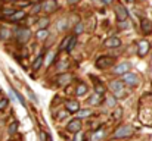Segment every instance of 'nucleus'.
<instances>
[{"mask_svg":"<svg viewBox=\"0 0 152 141\" xmlns=\"http://www.w3.org/2000/svg\"><path fill=\"white\" fill-rule=\"evenodd\" d=\"M92 1H98V0H92Z\"/></svg>","mask_w":152,"mask_h":141,"instance_id":"obj_45","label":"nucleus"},{"mask_svg":"<svg viewBox=\"0 0 152 141\" xmlns=\"http://www.w3.org/2000/svg\"><path fill=\"white\" fill-rule=\"evenodd\" d=\"M48 37H49V31H48V28H39V30H37V33H36V38H37L39 41H45Z\"/></svg>","mask_w":152,"mask_h":141,"instance_id":"obj_15","label":"nucleus"},{"mask_svg":"<svg viewBox=\"0 0 152 141\" xmlns=\"http://www.w3.org/2000/svg\"><path fill=\"white\" fill-rule=\"evenodd\" d=\"M40 10H43V6H42V3H36V4L33 6V9H31V13H33V15H36V13H39Z\"/></svg>","mask_w":152,"mask_h":141,"instance_id":"obj_29","label":"nucleus"},{"mask_svg":"<svg viewBox=\"0 0 152 141\" xmlns=\"http://www.w3.org/2000/svg\"><path fill=\"white\" fill-rule=\"evenodd\" d=\"M151 60H152V59H151Z\"/></svg>","mask_w":152,"mask_h":141,"instance_id":"obj_47","label":"nucleus"},{"mask_svg":"<svg viewBox=\"0 0 152 141\" xmlns=\"http://www.w3.org/2000/svg\"><path fill=\"white\" fill-rule=\"evenodd\" d=\"M43 62H45V57H43V56H37L36 60H34V63H33V71H39V69L42 68Z\"/></svg>","mask_w":152,"mask_h":141,"instance_id":"obj_20","label":"nucleus"},{"mask_svg":"<svg viewBox=\"0 0 152 141\" xmlns=\"http://www.w3.org/2000/svg\"><path fill=\"white\" fill-rule=\"evenodd\" d=\"M68 113H69L68 110H66V112H59V113H58V119H65Z\"/></svg>","mask_w":152,"mask_h":141,"instance_id":"obj_37","label":"nucleus"},{"mask_svg":"<svg viewBox=\"0 0 152 141\" xmlns=\"http://www.w3.org/2000/svg\"><path fill=\"white\" fill-rule=\"evenodd\" d=\"M71 38H72V37H69V35H68V37H65V40L61 43V48H62V50H66V47H68V44H69Z\"/></svg>","mask_w":152,"mask_h":141,"instance_id":"obj_32","label":"nucleus"},{"mask_svg":"<svg viewBox=\"0 0 152 141\" xmlns=\"http://www.w3.org/2000/svg\"><path fill=\"white\" fill-rule=\"evenodd\" d=\"M7 1H16V0H7Z\"/></svg>","mask_w":152,"mask_h":141,"instance_id":"obj_44","label":"nucleus"},{"mask_svg":"<svg viewBox=\"0 0 152 141\" xmlns=\"http://www.w3.org/2000/svg\"><path fill=\"white\" fill-rule=\"evenodd\" d=\"M133 131H134V128L132 125H123L114 132V138H127L133 134Z\"/></svg>","mask_w":152,"mask_h":141,"instance_id":"obj_3","label":"nucleus"},{"mask_svg":"<svg viewBox=\"0 0 152 141\" xmlns=\"http://www.w3.org/2000/svg\"><path fill=\"white\" fill-rule=\"evenodd\" d=\"M130 68H132V63H130V62H121V63H118V65L112 69V72L117 74V75H124L126 72L130 71Z\"/></svg>","mask_w":152,"mask_h":141,"instance_id":"obj_10","label":"nucleus"},{"mask_svg":"<svg viewBox=\"0 0 152 141\" xmlns=\"http://www.w3.org/2000/svg\"><path fill=\"white\" fill-rule=\"evenodd\" d=\"M42 6H43V12H45V13H53V12H56L58 7H59L56 0H43Z\"/></svg>","mask_w":152,"mask_h":141,"instance_id":"obj_7","label":"nucleus"},{"mask_svg":"<svg viewBox=\"0 0 152 141\" xmlns=\"http://www.w3.org/2000/svg\"><path fill=\"white\" fill-rule=\"evenodd\" d=\"M68 28V21L66 19H61L59 22H58V30L59 31H65Z\"/></svg>","mask_w":152,"mask_h":141,"instance_id":"obj_23","label":"nucleus"},{"mask_svg":"<svg viewBox=\"0 0 152 141\" xmlns=\"http://www.w3.org/2000/svg\"><path fill=\"white\" fill-rule=\"evenodd\" d=\"M151 100H152V94H151Z\"/></svg>","mask_w":152,"mask_h":141,"instance_id":"obj_46","label":"nucleus"},{"mask_svg":"<svg viewBox=\"0 0 152 141\" xmlns=\"http://www.w3.org/2000/svg\"><path fill=\"white\" fill-rule=\"evenodd\" d=\"M75 44H77V38H75V35L71 38V41H69V44H68V47H66V51L68 53H71L72 50H74V47H75Z\"/></svg>","mask_w":152,"mask_h":141,"instance_id":"obj_27","label":"nucleus"},{"mask_svg":"<svg viewBox=\"0 0 152 141\" xmlns=\"http://www.w3.org/2000/svg\"><path fill=\"white\" fill-rule=\"evenodd\" d=\"M15 37H16L18 43L25 44V43H28V40L31 38V31H30V28H18V30L15 31Z\"/></svg>","mask_w":152,"mask_h":141,"instance_id":"obj_1","label":"nucleus"},{"mask_svg":"<svg viewBox=\"0 0 152 141\" xmlns=\"http://www.w3.org/2000/svg\"><path fill=\"white\" fill-rule=\"evenodd\" d=\"M90 115H92V110H89V109H84V110H78L77 112V116L78 118H87Z\"/></svg>","mask_w":152,"mask_h":141,"instance_id":"obj_26","label":"nucleus"},{"mask_svg":"<svg viewBox=\"0 0 152 141\" xmlns=\"http://www.w3.org/2000/svg\"><path fill=\"white\" fill-rule=\"evenodd\" d=\"M53 57H55V53L50 51V53L48 54V57H46V63H48V65H50L52 62H53Z\"/></svg>","mask_w":152,"mask_h":141,"instance_id":"obj_36","label":"nucleus"},{"mask_svg":"<svg viewBox=\"0 0 152 141\" xmlns=\"http://www.w3.org/2000/svg\"><path fill=\"white\" fill-rule=\"evenodd\" d=\"M87 103H89L90 106H99L102 103V94L95 93L93 95H90L89 100H87Z\"/></svg>","mask_w":152,"mask_h":141,"instance_id":"obj_14","label":"nucleus"},{"mask_svg":"<svg viewBox=\"0 0 152 141\" xmlns=\"http://www.w3.org/2000/svg\"><path fill=\"white\" fill-rule=\"evenodd\" d=\"M106 104H108L109 107H115V106H117V97H115V95L108 97V98H106Z\"/></svg>","mask_w":152,"mask_h":141,"instance_id":"obj_25","label":"nucleus"},{"mask_svg":"<svg viewBox=\"0 0 152 141\" xmlns=\"http://www.w3.org/2000/svg\"><path fill=\"white\" fill-rule=\"evenodd\" d=\"M121 116H123V110H121L120 107H117V109H115V112L112 113V118H114V119H120Z\"/></svg>","mask_w":152,"mask_h":141,"instance_id":"obj_33","label":"nucleus"},{"mask_svg":"<svg viewBox=\"0 0 152 141\" xmlns=\"http://www.w3.org/2000/svg\"><path fill=\"white\" fill-rule=\"evenodd\" d=\"M24 18H25V12L24 10H16L15 13H12L10 16H7L9 21H15V22H18V21L24 19Z\"/></svg>","mask_w":152,"mask_h":141,"instance_id":"obj_17","label":"nucleus"},{"mask_svg":"<svg viewBox=\"0 0 152 141\" xmlns=\"http://www.w3.org/2000/svg\"><path fill=\"white\" fill-rule=\"evenodd\" d=\"M81 128H83V124H81V118H78V116H77L75 119L69 121L68 125H66V131L71 132V134H77V132H80Z\"/></svg>","mask_w":152,"mask_h":141,"instance_id":"obj_5","label":"nucleus"},{"mask_svg":"<svg viewBox=\"0 0 152 141\" xmlns=\"http://www.w3.org/2000/svg\"><path fill=\"white\" fill-rule=\"evenodd\" d=\"M140 30L145 35H149L152 34V21L149 19H142L140 21Z\"/></svg>","mask_w":152,"mask_h":141,"instance_id":"obj_12","label":"nucleus"},{"mask_svg":"<svg viewBox=\"0 0 152 141\" xmlns=\"http://www.w3.org/2000/svg\"><path fill=\"white\" fill-rule=\"evenodd\" d=\"M124 85H126V84H124V81H123V80H117V81H112V82L109 84V88L115 93V91L123 90V88H124Z\"/></svg>","mask_w":152,"mask_h":141,"instance_id":"obj_16","label":"nucleus"},{"mask_svg":"<svg viewBox=\"0 0 152 141\" xmlns=\"http://www.w3.org/2000/svg\"><path fill=\"white\" fill-rule=\"evenodd\" d=\"M25 90H27V94H28V97L34 101V103H39V98H37V95L34 94V91L30 88V87H25Z\"/></svg>","mask_w":152,"mask_h":141,"instance_id":"obj_24","label":"nucleus"},{"mask_svg":"<svg viewBox=\"0 0 152 141\" xmlns=\"http://www.w3.org/2000/svg\"><path fill=\"white\" fill-rule=\"evenodd\" d=\"M112 65H114V59H112L111 56H101V57H98V60L95 62V66H96L98 69H102V71L109 69Z\"/></svg>","mask_w":152,"mask_h":141,"instance_id":"obj_2","label":"nucleus"},{"mask_svg":"<svg viewBox=\"0 0 152 141\" xmlns=\"http://www.w3.org/2000/svg\"><path fill=\"white\" fill-rule=\"evenodd\" d=\"M103 1H105V3H111L112 0H103Z\"/></svg>","mask_w":152,"mask_h":141,"instance_id":"obj_42","label":"nucleus"},{"mask_svg":"<svg viewBox=\"0 0 152 141\" xmlns=\"http://www.w3.org/2000/svg\"><path fill=\"white\" fill-rule=\"evenodd\" d=\"M120 46H121V40L118 37H109L108 40H105V47L108 48H115Z\"/></svg>","mask_w":152,"mask_h":141,"instance_id":"obj_13","label":"nucleus"},{"mask_svg":"<svg viewBox=\"0 0 152 141\" xmlns=\"http://www.w3.org/2000/svg\"><path fill=\"white\" fill-rule=\"evenodd\" d=\"M129 27H130V24L127 22V19H126V21H121V22H120V28H129Z\"/></svg>","mask_w":152,"mask_h":141,"instance_id":"obj_38","label":"nucleus"},{"mask_svg":"<svg viewBox=\"0 0 152 141\" xmlns=\"http://www.w3.org/2000/svg\"><path fill=\"white\" fill-rule=\"evenodd\" d=\"M65 109L69 112V113H77L80 110V104L77 100H66L65 101Z\"/></svg>","mask_w":152,"mask_h":141,"instance_id":"obj_11","label":"nucleus"},{"mask_svg":"<svg viewBox=\"0 0 152 141\" xmlns=\"http://www.w3.org/2000/svg\"><path fill=\"white\" fill-rule=\"evenodd\" d=\"M105 91H106V88H105V87L102 85V82H101V81H98V84L95 85V93L103 94V93H105Z\"/></svg>","mask_w":152,"mask_h":141,"instance_id":"obj_28","label":"nucleus"},{"mask_svg":"<svg viewBox=\"0 0 152 141\" xmlns=\"http://www.w3.org/2000/svg\"><path fill=\"white\" fill-rule=\"evenodd\" d=\"M151 50V43L148 40H140L139 44H137V54L139 57H145Z\"/></svg>","mask_w":152,"mask_h":141,"instance_id":"obj_6","label":"nucleus"},{"mask_svg":"<svg viewBox=\"0 0 152 141\" xmlns=\"http://www.w3.org/2000/svg\"><path fill=\"white\" fill-rule=\"evenodd\" d=\"M16 129H18V122H13V124H10V125H9V129H7V132H9L10 135H13V134L16 132Z\"/></svg>","mask_w":152,"mask_h":141,"instance_id":"obj_30","label":"nucleus"},{"mask_svg":"<svg viewBox=\"0 0 152 141\" xmlns=\"http://www.w3.org/2000/svg\"><path fill=\"white\" fill-rule=\"evenodd\" d=\"M12 35V31L7 28H0V40H9Z\"/></svg>","mask_w":152,"mask_h":141,"instance_id":"obj_21","label":"nucleus"},{"mask_svg":"<svg viewBox=\"0 0 152 141\" xmlns=\"http://www.w3.org/2000/svg\"><path fill=\"white\" fill-rule=\"evenodd\" d=\"M83 31H84V24L83 22H77L75 27H74V34L75 35H80Z\"/></svg>","mask_w":152,"mask_h":141,"instance_id":"obj_22","label":"nucleus"},{"mask_svg":"<svg viewBox=\"0 0 152 141\" xmlns=\"http://www.w3.org/2000/svg\"><path fill=\"white\" fill-rule=\"evenodd\" d=\"M80 0H68V4H77Z\"/></svg>","mask_w":152,"mask_h":141,"instance_id":"obj_41","label":"nucleus"},{"mask_svg":"<svg viewBox=\"0 0 152 141\" xmlns=\"http://www.w3.org/2000/svg\"><path fill=\"white\" fill-rule=\"evenodd\" d=\"M126 1H129V3H133V1H134V0H126Z\"/></svg>","mask_w":152,"mask_h":141,"instance_id":"obj_43","label":"nucleus"},{"mask_svg":"<svg viewBox=\"0 0 152 141\" xmlns=\"http://www.w3.org/2000/svg\"><path fill=\"white\" fill-rule=\"evenodd\" d=\"M87 85L86 84H83V82H80L78 85H77V90H75V94L78 95V97H83V95H86L87 94Z\"/></svg>","mask_w":152,"mask_h":141,"instance_id":"obj_18","label":"nucleus"},{"mask_svg":"<svg viewBox=\"0 0 152 141\" xmlns=\"http://www.w3.org/2000/svg\"><path fill=\"white\" fill-rule=\"evenodd\" d=\"M103 137V129H99V131H95L93 132V135H92V140H99V138H102Z\"/></svg>","mask_w":152,"mask_h":141,"instance_id":"obj_31","label":"nucleus"},{"mask_svg":"<svg viewBox=\"0 0 152 141\" xmlns=\"http://www.w3.org/2000/svg\"><path fill=\"white\" fill-rule=\"evenodd\" d=\"M40 138H42V140H52L50 135H48V134H45V132H40Z\"/></svg>","mask_w":152,"mask_h":141,"instance_id":"obj_39","label":"nucleus"},{"mask_svg":"<svg viewBox=\"0 0 152 141\" xmlns=\"http://www.w3.org/2000/svg\"><path fill=\"white\" fill-rule=\"evenodd\" d=\"M56 82H58L59 87H66V85H69L72 82V75L68 74V72H64L59 77H56Z\"/></svg>","mask_w":152,"mask_h":141,"instance_id":"obj_8","label":"nucleus"},{"mask_svg":"<svg viewBox=\"0 0 152 141\" xmlns=\"http://www.w3.org/2000/svg\"><path fill=\"white\" fill-rule=\"evenodd\" d=\"M66 66H68V63H66V62H64V63L61 62V63L58 65V71H61V69H65Z\"/></svg>","mask_w":152,"mask_h":141,"instance_id":"obj_40","label":"nucleus"},{"mask_svg":"<svg viewBox=\"0 0 152 141\" xmlns=\"http://www.w3.org/2000/svg\"><path fill=\"white\" fill-rule=\"evenodd\" d=\"M123 81H124V84L126 85H129V87H137L139 85V77L134 74V72H126L124 75H123Z\"/></svg>","mask_w":152,"mask_h":141,"instance_id":"obj_4","label":"nucleus"},{"mask_svg":"<svg viewBox=\"0 0 152 141\" xmlns=\"http://www.w3.org/2000/svg\"><path fill=\"white\" fill-rule=\"evenodd\" d=\"M114 10H115V16H117V21H118V22L126 21V19L129 18V12H127V9H126L123 4H117Z\"/></svg>","mask_w":152,"mask_h":141,"instance_id":"obj_9","label":"nucleus"},{"mask_svg":"<svg viewBox=\"0 0 152 141\" xmlns=\"http://www.w3.org/2000/svg\"><path fill=\"white\" fill-rule=\"evenodd\" d=\"M7 104H9V100L7 98H1L0 100V110H4L7 107Z\"/></svg>","mask_w":152,"mask_h":141,"instance_id":"obj_34","label":"nucleus"},{"mask_svg":"<svg viewBox=\"0 0 152 141\" xmlns=\"http://www.w3.org/2000/svg\"><path fill=\"white\" fill-rule=\"evenodd\" d=\"M15 12H16L15 9H3V10H1V13H3L4 16H10V15L15 13Z\"/></svg>","mask_w":152,"mask_h":141,"instance_id":"obj_35","label":"nucleus"},{"mask_svg":"<svg viewBox=\"0 0 152 141\" xmlns=\"http://www.w3.org/2000/svg\"><path fill=\"white\" fill-rule=\"evenodd\" d=\"M36 24H37L39 28H48L49 24H50V19H49V18H39Z\"/></svg>","mask_w":152,"mask_h":141,"instance_id":"obj_19","label":"nucleus"}]
</instances>
